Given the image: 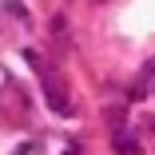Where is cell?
<instances>
[{
	"label": "cell",
	"mask_w": 155,
	"mask_h": 155,
	"mask_svg": "<svg viewBox=\"0 0 155 155\" xmlns=\"http://www.w3.org/2000/svg\"><path fill=\"white\" fill-rule=\"evenodd\" d=\"M111 143H115V155H143V147H139L131 135H123V131H115Z\"/></svg>",
	"instance_id": "obj_2"
},
{
	"label": "cell",
	"mask_w": 155,
	"mask_h": 155,
	"mask_svg": "<svg viewBox=\"0 0 155 155\" xmlns=\"http://www.w3.org/2000/svg\"><path fill=\"white\" fill-rule=\"evenodd\" d=\"M44 96H48V104H52L56 115H72V111H68V107H72V104H68V91L60 87V80H56L52 72L44 76Z\"/></svg>",
	"instance_id": "obj_1"
}]
</instances>
